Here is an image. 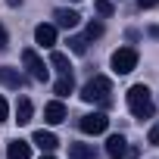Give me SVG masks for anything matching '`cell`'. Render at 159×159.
Returning a JSON list of instances; mask_svg holds the SVG:
<instances>
[{"instance_id": "cell-5", "label": "cell", "mask_w": 159, "mask_h": 159, "mask_svg": "<svg viewBox=\"0 0 159 159\" xmlns=\"http://www.w3.org/2000/svg\"><path fill=\"white\" fill-rule=\"evenodd\" d=\"M78 128H81L84 134H103V131L109 128V119H106L103 112H91V116H81Z\"/></svg>"}, {"instance_id": "cell-17", "label": "cell", "mask_w": 159, "mask_h": 159, "mask_svg": "<svg viewBox=\"0 0 159 159\" xmlns=\"http://www.w3.org/2000/svg\"><path fill=\"white\" fill-rule=\"evenodd\" d=\"M69 47H72V53H88V38L84 34H75V38H69Z\"/></svg>"}, {"instance_id": "cell-13", "label": "cell", "mask_w": 159, "mask_h": 159, "mask_svg": "<svg viewBox=\"0 0 159 159\" xmlns=\"http://www.w3.org/2000/svg\"><path fill=\"white\" fill-rule=\"evenodd\" d=\"M31 116H34L31 100H28V97H19V103H16V122H19V125H28Z\"/></svg>"}, {"instance_id": "cell-20", "label": "cell", "mask_w": 159, "mask_h": 159, "mask_svg": "<svg viewBox=\"0 0 159 159\" xmlns=\"http://www.w3.org/2000/svg\"><path fill=\"white\" fill-rule=\"evenodd\" d=\"M147 143H153V147L159 143V125H153V128H150V137H147Z\"/></svg>"}, {"instance_id": "cell-2", "label": "cell", "mask_w": 159, "mask_h": 159, "mask_svg": "<svg viewBox=\"0 0 159 159\" xmlns=\"http://www.w3.org/2000/svg\"><path fill=\"white\" fill-rule=\"evenodd\" d=\"M109 94H112V81H109V78L106 75H94L91 78V81L81 88V100L84 103H109Z\"/></svg>"}, {"instance_id": "cell-15", "label": "cell", "mask_w": 159, "mask_h": 159, "mask_svg": "<svg viewBox=\"0 0 159 159\" xmlns=\"http://www.w3.org/2000/svg\"><path fill=\"white\" fill-rule=\"evenodd\" d=\"M53 91H56V97H69V94L75 91V78H72V72L59 75V81L53 84Z\"/></svg>"}, {"instance_id": "cell-21", "label": "cell", "mask_w": 159, "mask_h": 159, "mask_svg": "<svg viewBox=\"0 0 159 159\" xmlns=\"http://www.w3.org/2000/svg\"><path fill=\"white\" fill-rule=\"evenodd\" d=\"M7 44H10V34H7V28H3V25H0V53L7 50Z\"/></svg>"}, {"instance_id": "cell-23", "label": "cell", "mask_w": 159, "mask_h": 159, "mask_svg": "<svg viewBox=\"0 0 159 159\" xmlns=\"http://www.w3.org/2000/svg\"><path fill=\"white\" fill-rule=\"evenodd\" d=\"M137 7L140 10H153V7H159V0H137Z\"/></svg>"}, {"instance_id": "cell-1", "label": "cell", "mask_w": 159, "mask_h": 159, "mask_svg": "<svg viewBox=\"0 0 159 159\" xmlns=\"http://www.w3.org/2000/svg\"><path fill=\"white\" fill-rule=\"evenodd\" d=\"M128 109H131L134 119H153L156 103H153L147 84H134V88H128Z\"/></svg>"}, {"instance_id": "cell-19", "label": "cell", "mask_w": 159, "mask_h": 159, "mask_svg": "<svg viewBox=\"0 0 159 159\" xmlns=\"http://www.w3.org/2000/svg\"><path fill=\"white\" fill-rule=\"evenodd\" d=\"M94 10H97L100 16H112V10H116V7L109 3V0H97V3H94Z\"/></svg>"}, {"instance_id": "cell-18", "label": "cell", "mask_w": 159, "mask_h": 159, "mask_svg": "<svg viewBox=\"0 0 159 159\" xmlns=\"http://www.w3.org/2000/svg\"><path fill=\"white\" fill-rule=\"evenodd\" d=\"M84 38H88V41L103 38V25H100V22H91V25H88V31H84Z\"/></svg>"}, {"instance_id": "cell-24", "label": "cell", "mask_w": 159, "mask_h": 159, "mask_svg": "<svg viewBox=\"0 0 159 159\" xmlns=\"http://www.w3.org/2000/svg\"><path fill=\"white\" fill-rule=\"evenodd\" d=\"M41 159H53V156H50V153H47V156H41Z\"/></svg>"}, {"instance_id": "cell-12", "label": "cell", "mask_w": 159, "mask_h": 159, "mask_svg": "<svg viewBox=\"0 0 159 159\" xmlns=\"http://www.w3.org/2000/svg\"><path fill=\"white\" fill-rule=\"evenodd\" d=\"M53 19H56V25H59V28H75L78 22H81V16H78L75 10H56V13H53Z\"/></svg>"}, {"instance_id": "cell-16", "label": "cell", "mask_w": 159, "mask_h": 159, "mask_svg": "<svg viewBox=\"0 0 159 159\" xmlns=\"http://www.w3.org/2000/svg\"><path fill=\"white\" fill-rule=\"evenodd\" d=\"M50 66H53V69H56L59 75H66V72H72V66H69V56H66V53H56V50L50 53Z\"/></svg>"}, {"instance_id": "cell-11", "label": "cell", "mask_w": 159, "mask_h": 159, "mask_svg": "<svg viewBox=\"0 0 159 159\" xmlns=\"http://www.w3.org/2000/svg\"><path fill=\"white\" fill-rule=\"evenodd\" d=\"M34 41L41 47H53L56 44V25H38L34 28Z\"/></svg>"}, {"instance_id": "cell-4", "label": "cell", "mask_w": 159, "mask_h": 159, "mask_svg": "<svg viewBox=\"0 0 159 159\" xmlns=\"http://www.w3.org/2000/svg\"><path fill=\"white\" fill-rule=\"evenodd\" d=\"M22 66L28 69V75L34 78V81H47V78H50V69L44 66V59L34 50H22Z\"/></svg>"}, {"instance_id": "cell-8", "label": "cell", "mask_w": 159, "mask_h": 159, "mask_svg": "<svg viewBox=\"0 0 159 159\" xmlns=\"http://www.w3.org/2000/svg\"><path fill=\"white\" fill-rule=\"evenodd\" d=\"M106 156H109V159H122V156H128V140H125L122 134H112V137L106 140Z\"/></svg>"}, {"instance_id": "cell-3", "label": "cell", "mask_w": 159, "mask_h": 159, "mask_svg": "<svg viewBox=\"0 0 159 159\" xmlns=\"http://www.w3.org/2000/svg\"><path fill=\"white\" fill-rule=\"evenodd\" d=\"M109 62H112V72L116 75H128V72L137 69V50L134 47H119Z\"/></svg>"}, {"instance_id": "cell-9", "label": "cell", "mask_w": 159, "mask_h": 159, "mask_svg": "<svg viewBox=\"0 0 159 159\" xmlns=\"http://www.w3.org/2000/svg\"><path fill=\"white\" fill-rule=\"evenodd\" d=\"M31 143H34V147H41L44 153H53V150L59 147V140H56V134H50V131H44V128H41V131H34V137H31Z\"/></svg>"}, {"instance_id": "cell-22", "label": "cell", "mask_w": 159, "mask_h": 159, "mask_svg": "<svg viewBox=\"0 0 159 159\" xmlns=\"http://www.w3.org/2000/svg\"><path fill=\"white\" fill-rule=\"evenodd\" d=\"M10 119V106H7V100L0 97V122H7Z\"/></svg>"}, {"instance_id": "cell-10", "label": "cell", "mask_w": 159, "mask_h": 159, "mask_svg": "<svg viewBox=\"0 0 159 159\" xmlns=\"http://www.w3.org/2000/svg\"><path fill=\"white\" fill-rule=\"evenodd\" d=\"M28 156H31V143L28 140H19L16 137V140L7 143V159H28Z\"/></svg>"}, {"instance_id": "cell-6", "label": "cell", "mask_w": 159, "mask_h": 159, "mask_svg": "<svg viewBox=\"0 0 159 159\" xmlns=\"http://www.w3.org/2000/svg\"><path fill=\"white\" fill-rule=\"evenodd\" d=\"M0 84H3V88H13V91H19V88L25 84V78H22V72H19V69L0 66Z\"/></svg>"}, {"instance_id": "cell-25", "label": "cell", "mask_w": 159, "mask_h": 159, "mask_svg": "<svg viewBox=\"0 0 159 159\" xmlns=\"http://www.w3.org/2000/svg\"><path fill=\"white\" fill-rule=\"evenodd\" d=\"M72 3H78V0H72Z\"/></svg>"}, {"instance_id": "cell-7", "label": "cell", "mask_w": 159, "mask_h": 159, "mask_svg": "<svg viewBox=\"0 0 159 159\" xmlns=\"http://www.w3.org/2000/svg\"><path fill=\"white\" fill-rule=\"evenodd\" d=\"M44 122H47V125H59V122H66V106H62V100H53V103L44 106Z\"/></svg>"}, {"instance_id": "cell-14", "label": "cell", "mask_w": 159, "mask_h": 159, "mask_svg": "<svg viewBox=\"0 0 159 159\" xmlns=\"http://www.w3.org/2000/svg\"><path fill=\"white\" fill-rule=\"evenodd\" d=\"M69 159H97V150L91 143H69Z\"/></svg>"}]
</instances>
